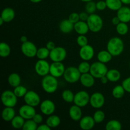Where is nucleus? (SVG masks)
<instances>
[{
	"mask_svg": "<svg viewBox=\"0 0 130 130\" xmlns=\"http://www.w3.org/2000/svg\"><path fill=\"white\" fill-rule=\"evenodd\" d=\"M124 48L123 41L118 37H113L110 39L107 44V50L113 56L120 55L123 52Z\"/></svg>",
	"mask_w": 130,
	"mask_h": 130,
	"instance_id": "obj_1",
	"label": "nucleus"
},
{
	"mask_svg": "<svg viewBox=\"0 0 130 130\" xmlns=\"http://www.w3.org/2000/svg\"><path fill=\"white\" fill-rule=\"evenodd\" d=\"M43 90L47 93H53L57 91L58 86V82L57 77L52 75L44 76L41 81Z\"/></svg>",
	"mask_w": 130,
	"mask_h": 130,
	"instance_id": "obj_2",
	"label": "nucleus"
},
{
	"mask_svg": "<svg viewBox=\"0 0 130 130\" xmlns=\"http://www.w3.org/2000/svg\"><path fill=\"white\" fill-rule=\"evenodd\" d=\"M86 22L88 25L90 30L93 32H98L100 31L104 25L103 20L101 17L95 13L90 14L89 15Z\"/></svg>",
	"mask_w": 130,
	"mask_h": 130,
	"instance_id": "obj_3",
	"label": "nucleus"
},
{
	"mask_svg": "<svg viewBox=\"0 0 130 130\" xmlns=\"http://www.w3.org/2000/svg\"><path fill=\"white\" fill-rule=\"evenodd\" d=\"M107 71L108 69L105 63L98 61L91 65L90 73L95 78L100 79L103 76H106Z\"/></svg>",
	"mask_w": 130,
	"mask_h": 130,
	"instance_id": "obj_4",
	"label": "nucleus"
},
{
	"mask_svg": "<svg viewBox=\"0 0 130 130\" xmlns=\"http://www.w3.org/2000/svg\"><path fill=\"white\" fill-rule=\"evenodd\" d=\"M81 73L76 67H69L66 69L63 76L64 79L69 83H75L79 81Z\"/></svg>",
	"mask_w": 130,
	"mask_h": 130,
	"instance_id": "obj_5",
	"label": "nucleus"
},
{
	"mask_svg": "<svg viewBox=\"0 0 130 130\" xmlns=\"http://www.w3.org/2000/svg\"><path fill=\"white\" fill-rule=\"evenodd\" d=\"M17 96L14 93L13 91L5 90L1 94V102L5 107H14L17 104Z\"/></svg>",
	"mask_w": 130,
	"mask_h": 130,
	"instance_id": "obj_6",
	"label": "nucleus"
},
{
	"mask_svg": "<svg viewBox=\"0 0 130 130\" xmlns=\"http://www.w3.org/2000/svg\"><path fill=\"white\" fill-rule=\"evenodd\" d=\"M90 96L88 93L86 91H79L75 94L73 102L75 105L82 108L90 103Z\"/></svg>",
	"mask_w": 130,
	"mask_h": 130,
	"instance_id": "obj_7",
	"label": "nucleus"
},
{
	"mask_svg": "<svg viewBox=\"0 0 130 130\" xmlns=\"http://www.w3.org/2000/svg\"><path fill=\"white\" fill-rule=\"evenodd\" d=\"M67 57V52L64 48L56 46L50 51V58L53 62H63Z\"/></svg>",
	"mask_w": 130,
	"mask_h": 130,
	"instance_id": "obj_8",
	"label": "nucleus"
},
{
	"mask_svg": "<svg viewBox=\"0 0 130 130\" xmlns=\"http://www.w3.org/2000/svg\"><path fill=\"white\" fill-rule=\"evenodd\" d=\"M21 51L22 53L25 57H28V58H33L36 56L38 48L32 42L27 41L22 44Z\"/></svg>",
	"mask_w": 130,
	"mask_h": 130,
	"instance_id": "obj_9",
	"label": "nucleus"
},
{
	"mask_svg": "<svg viewBox=\"0 0 130 130\" xmlns=\"http://www.w3.org/2000/svg\"><path fill=\"white\" fill-rule=\"evenodd\" d=\"M34 69L38 76L44 77L50 74V64L46 60H39L36 63Z\"/></svg>",
	"mask_w": 130,
	"mask_h": 130,
	"instance_id": "obj_10",
	"label": "nucleus"
},
{
	"mask_svg": "<svg viewBox=\"0 0 130 130\" xmlns=\"http://www.w3.org/2000/svg\"><path fill=\"white\" fill-rule=\"evenodd\" d=\"M24 102L26 104L32 107H37L41 104V98L36 92L34 91H28L24 97Z\"/></svg>",
	"mask_w": 130,
	"mask_h": 130,
	"instance_id": "obj_11",
	"label": "nucleus"
},
{
	"mask_svg": "<svg viewBox=\"0 0 130 130\" xmlns=\"http://www.w3.org/2000/svg\"><path fill=\"white\" fill-rule=\"evenodd\" d=\"M90 104L94 109H100L105 104V97L102 93L95 92L90 96Z\"/></svg>",
	"mask_w": 130,
	"mask_h": 130,
	"instance_id": "obj_12",
	"label": "nucleus"
},
{
	"mask_svg": "<svg viewBox=\"0 0 130 130\" xmlns=\"http://www.w3.org/2000/svg\"><path fill=\"white\" fill-rule=\"evenodd\" d=\"M65 71L66 67L62 62H53L50 64V74L57 78L63 76Z\"/></svg>",
	"mask_w": 130,
	"mask_h": 130,
	"instance_id": "obj_13",
	"label": "nucleus"
},
{
	"mask_svg": "<svg viewBox=\"0 0 130 130\" xmlns=\"http://www.w3.org/2000/svg\"><path fill=\"white\" fill-rule=\"evenodd\" d=\"M56 107L54 102L49 99L43 100L40 104V110L43 114L46 116L52 115L55 111Z\"/></svg>",
	"mask_w": 130,
	"mask_h": 130,
	"instance_id": "obj_14",
	"label": "nucleus"
},
{
	"mask_svg": "<svg viewBox=\"0 0 130 130\" xmlns=\"http://www.w3.org/2000/svg\"><path fill=\"white\" fill-rule=\"evenodd\" d=\"M79 57L83 60L90 61L92 59L95 55V50L94 48L91 45L88 44L86 46L81 47L79 52Z\"/></svg>",
	"mask_w": 130,
	"mask_h": 130,
	"instance_id": "obj_15",
	"label": "nucleus"
},
{
	"mask_svg": "<svg viewBox=\"0 0 130 130\" xmlns=\"http://www.w3.org/2000/svg\"><path fill=\"white\" fill-rule=\"evenodd\" d=\"M36 114L34 107L29 105L25 104V105H22L20 107L19 110V114L24 118L25 120L31 119Z\"/></svg>",
	"mask_w": 130,
	"mask_h": 130,
	"instance_id": "obj_16",
	"label": "nucleus"
},
{
	"mask_svg": "<svg viewBox=\"0 0 130 130\" xmlns=\"http://www.w3.org/2000/svg\"><path fill=\"white\" fill-rule=\"evenodd\" d=\"M93 118L90 116H86L81 118L79 121V127L83 130L91 129L95 124Z\"/></svg>",
	"mask_w": 130,
	"mask_h": 130,
	"instance_id": "obj_17",
	"label": "nucleus"
},
{
	"mask_svg": "<svg viewBox=\"0 0 130 130\" xmlns=\"http://www.w3.org/2000/svg\"><path fill=\"white\" fill-rule=\"evenodd\" d=\"M81 107L76 105H73L69 108V115L72 120L74 121H79L82 118L83 112L81 110Z\"/></svg>",
	"mask_w": 130,
	"mask_h": 130,
	"instance_id": "obj_18",
	"label": "nucleus"
},
{
	"mask_svg": "<svg viewBox=\"0 0 130 130\" xmlns=\"http://www.w3.org/2000/svg\"><path fill=\"white\" fill-rule=\"evenodd\" d=\"M79 81L81 85L85 87L91 88L95 84V77L90 72L81 74Z\"/></svg>",
	"mask_w": 130,
	"mask_h": 130,
	"instance_id": "obj_19",
	"label": "nucleus"
},
{
	"mask_svg": "<svg viewBox=\"0 0 130 130\" xmlns=\"http://www.w3.org/2000/svg\"><path fill=\"white\" fill-rule=\"evenodd\" d=\"M117 16L122 22L128 23L130 22V8L128 6H122L118 10Z\"/></svg>",
	"mask_w": 130,
	"mask_h": 130,
	"instance_id": "obj_20",
	"label": "nucleus"
},
{
	"mask_svg": "<svg viewBox=\"0 0 130 130\" xmlns=\"http://www.w3.org/2000/svg\"><path fill=\"white\" fill-rule=\"evenodd\" d=\"M59 29L62 33L69 34L74 30V24L71 22L69 19H64L60 23Z\"/></svg>",
	"mask_w": 130,
	"mask_h": 130,
	"instance_id": "obj_21",
	"label": "nucleus"
},
{
	"mask_svg": "<svg viewBox=\"0 0 130 130\" xmlns=\"http://www.w3.org/2000/svg\"><path fill=\"white\" fill-rule=\"evenodd\" d=\"M74 30L79 35H85L90 30L86 22L79 20L74 24Z\"/></svg>",
	"mask_w": 130,
	"mask_h": 130,
	"instance_id": "obj_22",
	"label": "nucleus"
},
{
	"mask_svg": "<svg viewBox=\"0 0 130 130\" xmlns=\"http://www.w3.org/2000/svg\"><path fill=\"white\" fill-rule=\"evenodd\" d=\"M15 17V12L11 8L7 7L3 10L1 14V17L3 19L5 22H10L14 19Z\"/></svg>",
	"mask_w": 130,
	"mask_h": 130,
	"instance_id": "obj_23",
	"label": "nucleus"
},
{
	"mask_svg": "<svg viewBox=\"0 0 130 130\" xmlns=\"http://www.w3.org/2000/svg\"><path fill=\"white\" fill-rule=\"evenodd\" d=\"M15 116V111L14 110L13 107H5V108L3 109L2 113H1L2 119L5 122H11Z\"/></svg>",
	"mask_w": 130,
	"mask_h": 130,
	"instance_id": "obj_24",
	"label": "nucleus"
},
{
	"mask_svg": "<svg viewBox=\"0 0 130 130\" xmlns=\"http://www.w3.org/2000/svg\"><path fill=\"white\" fill-rule=\"evenodd\" d=\"M113 56L109 53V51L102 50L99 52L97 54V59L99 62L104 63H107L112 60Z\"/></svg>",
	"mask_w": 130,
	"mask_h": 130,
	"instance_id": "obj_25",
	"label": "nucleus"
},
{
	"mask_svg": "<svg viewBox=\"0 0 130 130\" xmlns=\"http://www.w3.org/2000/svg\"><path fill=\"white\" fill-rule=\"evenodd\" d=\"M8 83L9 85L12 87L15 88L20 85L21 83V78L19 74L13 73L10 74L8 77Z\"/></svg>",
	"mask_w": 130,
	"mask_h": 130,
	"instance_id": "obj_26",
	"label": "nucleus"
},
{
	"mask_svg": "<svg viewBox=\"0 0 130 130\" xmlns=\"http://www.w3.org/2000/svg\"><path fill=\"white\" fill-rule=\"evenodd\" d=\"M61 119L59 116L57 115H50L46 119V124H48L51 128H57L60 124Z\"/></svg>",
	"mask_w": 130,
	"mask_h": 130,
	"instance_id": "obj_27",
	"label": "nucleus"
},
{
	"mask_svg": "<svg viewBox=\"0 0 130 130\" xmlns=\"http://www.w3.org/2000/svg\"><path fill=\"white\" fill-rule=\"evenodd\" d=\"M109 81L110 82H117L121 78V73L118 70L112 69L108 70L106 74Z\"/></svg>",
	"mask_w": 130,
	"mask_h": 130,
	"instance_id": "obj_28",
	"label": "nucleus"
},
{
	"mask_svg": "<svg viewBox=\"0 0 130 130\" xmlns=\"http://www.w3.org/2000/svg\"><path fill=\"white\" fill-rule=\"evenodd\" d=\"M107 7L112 11H118L122 7V2L121 0H105Z\"/></svg>",
	"mask_w": 130,
	"mask_h": 130,
	"instance_id": "obj_29",
	"label": "nucleus"
},
{
	"mask_svg": "<svg viewBox=\"0 0 130 130\" xmlns=\"http://www.w3.org/2000/svg\"><path fill=\"white\" fill-rule=\"evenodd\" d=\"M25 119L21 116H15L13 119L11 120V124L12 127L15 129H20L23 128Z\"/></svg>",
	"mask_w": 130,
	"mask_h": 130,
	"instance_id": "obj_30",
	"label": "nucleus"
},
{
	"mask_svg": "<svg viewBox=\"0 0 130 130\" xmlns=\"http://www.w3.org/2000/svg\"><path fill=\"white\" fill-rule=\"evenodd\" d=\"M125 91V90L122 85H117L113 88L112 95L115 99H120L124 96Z\"/></svg>",
	"mask_w": 130,
	"mask_h": 130,
	"instance_id": "obj_31",
	"label": "nucleus"
},
{
	"mask_svg": "<svg viewBox=\"0 0 130 130\" xmlns=\"http://www.w3.org/2000/svg\"><path fill=\"white\" fill-rule=\"evenodd\" d=\"M11 53V48L8 44L5 42L0 43V57L6 58L8 57Z\"/></svg>",
	"mask_w": 130,
	"mask_h": 130,
	"instance_id": "obj_32",
	"label": "nucleus"
},
{
	"mask_svg": "<svg viewBox=\"0 0 130 130\" xmlns=\"http://www.w3.org/2000/svg\"><path fill=\"white\" fill-rule=\"evenodd\" d=\"M50 50L46 47H41L38 49L36 57L39 60H46L48 57H50Z\"/></svg>",
	"mask_w": 130,
	"mask_h": 130,
	"instance_id": "obj_33",
	"label": "nucleus"
},
{
	"mask_svg": "<svg viewBox=\"0 0 130 130\" xmlns=\"http://www.w3.org/2000/svg\"><path fill=\"white\" fill-rule=\"evenodd\" d=\"M121 128V123L116 119L109 121L105 126V129L107 130H120Z\"/></svg>",
	"mask_w": 130,
	"mask_h": 130,
	"instance_id": "obj_34",
	"label": "nucleus"
},
{
	"mask_svg": "<svg viewBox=\"0 0 130 130\" xmlns=\"http://www.w3.org/2000/svg\"><path fill=\"white\" fill-rule=\"evenodd\" d=\"M74 95L75 94L73 93L72 91H71L69 90H66L63 91L62 93V99L64 100L65 102L67 103H72L74 102Z\"/></svg>",
	"mask_w": 130,
	"mask_h": 130,
	"instance_id": "obj_35",
	"label": "nucleus"
},
{
	"mask_svg": "<svg viewBox=\"0 0 130 130\" xmlns=\"http://www.w3.org/2000/svg\"><path fill=\"white\" fill-rule=\"evenodd\" d=\"M128 30H129V28L127 25V23L121 22L119 24L116 25V31L119 35H126L128 33Z\"/></svg>",
	"mask_w": 130,
	"mask_h": 130,
	"instance_id": "obj_36",
	"label": "nucleus"
},
{
	"mask_svg": "<svg viewBox=\"0 0 130 130\" xmlns=\"http://www.w3.org/2000/svg\"><path fill=\"white\" fill-rule=\"evenodd\" d=\"M38 128V124L33 120L31 119H27L24 123L23 126V130H37Z\"/></svg>",
	"mask_w": 130,
	"mask_h": 130,
	"instance_id": "obj_37",
	"label": "nucleus"
},
{
	"mask_svg": "<svg viewBox=\"0 0 130 130\" xmlns=\"http://www.w3.org/2000/svg\"><path fill=\"white\" fill-rule=\"evenodd\" d=\"M27 90L26 88L24 86H22V85H19L18 86L14 88L13 92L17 96L18 98L20 97H24V96L25 95V94L27 92Z\"/></svg>",
	"mask_w": 130,
	"mask_h": 130,
	"instance_id": "obj_38",
	"label": "nucleus"
},
{
	"mask_svg": "<svg viewBox=\"0 0 130 130\" xmlns=\"http://www.w3.org/2000/svg\"><path fill=\"white\" fill-rule=\"evenodd\" d=\"M91 65L88 63V61L83 60V62H81L78 66V69L81 74H85L90 72Z\"/></svg>",
	"mask_w": 130,
	"mask_h": 130,
	"instance_id": "obj_39",
	"label": "nucleus"
},
{
	"mask_svg": "<svg viewBox=\"0 0 130 130\" xmlns=\"http://www.w3.org/2000/svg\"><path fill=\"white\" fill-rule=\"evenodd\" d=\"M93 118L94 120H95V123H100L103 122L105 119V114L102 110H98L95 112L93 114Z\"/></svg>",
	"mask_w": 130,
	"mask_h": 130,
	"instance_id": "obj_40",
	"label": "nucleus"
},
{
	"mask_svg": "<svg viewBox=\"0 0 130 130\" xmlns=\"http://www.w3.org/2000/svg\"><path fill=\"white\" fill-rule=\"evenodd\" d=\"M96 10H97V9H96V5L94 1H91L86 3V5H85V11H86L89 15L94 13Z\"/></svg>",
	"mask_w": 130,
	"mask_h": 130,
	"instance_id": "obj_41",
	"label": "nucleus"
},
{
	"mask_svg": "<svg viewBox=\"0 0 130 130\" xmlns=\"http://www.w3.org/2000/svg\"><path fill=\"white\" fill-rule=\"evenodd\" d=\"M76 42L80 47H83L84 46L87 45L88 40L85 35H79L76 39Z\"/></svg>",
	"mask_w": 130,
	"mask_h": 130,
	"instance_id": "obj_42",
	"label": "nucleus"
},
{
	"mask_svg": "<svg viewBox=\"0 0 130 130\" xmlns=\"http://www.w3.org/2000/svg\"><path fill=\"white\" fill-rule=\"evenodd\" d=\"M69 20L72 23H73L74 24L77 23V22H79L80 20L79 18V13H77L73 12L72 13H71L69 16Z\"/></svg>",
	"mask_w": 130,
	"mask_h": 130,
	"instance_id": "obj_43",
	"label": "nucleus"
},
{
	"mask_svg": "<svg viewBox=\"0 0 130 130\" xmlns=\"http://www.w3.org/2000/svg\"><path fill=\"white\" fill-rule=\"evenodd\" d=\"M122 86L126 92L130 93V77H127L125 79L123 80L122 83Z\"/></svg>",
	"mask_w": 130,
	"mask_h": 130,
	"instance_id": "obj_44",
	"label": "nucleus"
},
{
	"mask_svg": "<svg viewBox=\"0 0 130 130\" xmlns=\"http://www.w3.org/2000/svg\"><path fill=\"white\" fill-rule=\"evenodd\" d=\"M96 9L100 11H103L105 10L107 8V4L105 1H99L96 3Z\"/></svg>",
	"mask_w": 130,
	"mask_h": 130,
	"instance_id": "obj_45",
	"label": "nucleus"
},
{
	"mask_svg": "<svg viewBox=\"0 0 130 130\" xmlns=\"http://www.w3.org/2000/svg\"><path fill=\"white\" fill-rule=\"evenodd\" d=\"M32 119L37 123V124H39L43 122V116H42V115H41L40 114H37L36 113L32 118Z\"/></svg>",
	"mask_w": 130,
	"mask_h": 130,
	"instance_id": "obj_46",
	"label": "nucleus"
},
{
	"mask_svg": "<svg viewBox=\"0 0 130 130\" xmlns=\"http://www.w3.org/2000/svg\"><path fill=\"white\" fill-rule=\"evenodd\" d=\"M89 14L86 11L85 12H81L79 13V18H80V20H82V21H87L89 17Z\"/></svg>",
	"mask_w": 130,
	"mask_h": 130,
	"instance_id": "obj_47",
	"label": "nucleus"
},
{
	"mask_svg": "<svg viewBox=\"0 0 130 130\" xmlns=\"http://www.w3.org/2000/svg\"><path fill=\"white\" fill-rule=\"evenodd\" d=\"M46 47L47 48H48L49 50H52L53 49H54L56 47V45H55V43H54L53 41H48V43H46Z\"/></svg>",
	"mask_w": 130,
	"mask_h": 130,
	"instance_id": "obj_48",
	"label": "nucleus"
},
{
	"mask_svg": "<svg viewBox=\"0 0 130 130\" xmlns=\"http://www.w3.org/2000/svg\"><path fill=\"white\" fill-rule=\"evenodd\" d=\"M51 129L50 127L46 124H43L39 125L37 128V130H50Z\"/></svg>",
	"mask_w": 130,
	"mask_h": 130,
	"instance_id": "obj_49",
	"label": "nucleus"
},
{
	"mask_svg": "<svg viewBox=\"0 0 130 130\" xmlns=\"http://www.w3.org/2000/svg\"><path fill=\"white\" fill-rule=\"evenodd\" d=\"M120 22H121V20H119V19L118 18V16L114 17L112 19V23L113 25H117Z\"/></svg>",
	"mask_w": 130,
	"mask_h": 130,
	"instance_id": "obj_50",
	"label": "nucleus"
},
{
	"mask_svg": "<svg viewBox=\"0 0 130 130\" xmlns=\"http://www.w3.org/2000/svg\"><path fill=\"white\" fill-rule=\"evenodd\" d=\"M100 79V82H101L102 84H104V85L107 84L108 81H109V80H108L107 77L106 76H103V77H102Z\"/></svg>",
	"mask_w": 130,
	"mask_h": 130,
	"instance_id": "obj_51",
	"label": "nucleus"
},
{
	"mask_svg": "<svg viewBox=\"0 0 130 130\" xmlns=\"http://www.w3.org/2000/svg\"><path fill=\"white\" fill-rule=\"evenodd\" d=\"M20 41L22 43L27 41V36H22L20 37Z\"/></svg>",
	"mask_w": 130,
	"mask_h": 130,
	"instance_id": "obj_52",
	"label": "nucleus"
},
{
	"mask_svg": "<svg viewBox=\"0 0 130 130\" xmlns=\"http://www.w3.org/2000/svg\"><path fill=\"white\" fill-rule=\"evenodd\" d=\"M122 3L124 5H130V0H121Z\"/></svg>",
	"mask_w": 130,
	"mask_h": 130,
	"instance_id": "obj_53",
	"label": "nucleus"
},
{
	"mask_svg": "<svg viewBox=\"0 0 130 130\" xmlns=\"http://www.w3.org/2000/svg\"><path fill=\"white\" fill-rule=\"evenodd\" d=\"M29 1H30V2L33 3H38L41 2V1H42L43 0H29Z\"/></svg>",
	"mask_w": 130,
	"mask_h": 130,
	"instance_id": "obj_54",
	"label": "nucleus"
},
{
	"mask_svg": "<svg viewBox=\"0 0 130 130\" xmlns=\"http://www.w3.org/2000/svg\"><path fill=\"white\" fill-rule=\"evenodd\" d=\"M4 22H5V21L3 20V19L1 17H0V25H2L3 24Z\"/></svg>",
	"mask_w": 130,
	"mask_h": 130,
	"instance_id": "obj_55",
	"label": "nucleus"
},
{
	"mask_svg": "<svg viewBox=\"0 0 130 130\" xmlns=\"http://www.w3.org/2000/svg\"><path fill=\"white\" fill-rule=\"evenodd\" d=\"M81 1H83V2H85V3H88L89 2V1H93V0H81Z\"/></svg>",
	"mask_w": 130,
	"mask_h": 130,
	"instance_id": "obj_56",
	"label": "nucleus"
},
{
	"mask_svg": "<svg viewBox=\"0 0 130 130\" xmlns=\"http://www.w3.org/2000/svg\"><path fill=\"white\" fill-rule=\"evenodd\" d=\"M129 66H130V64H129Z\"/></svg>",
	"mask_w": 130,
	"mask_h": 130,
	"instance_id": "obj_57",
	"label": "nucleus"
}]
</instances>
